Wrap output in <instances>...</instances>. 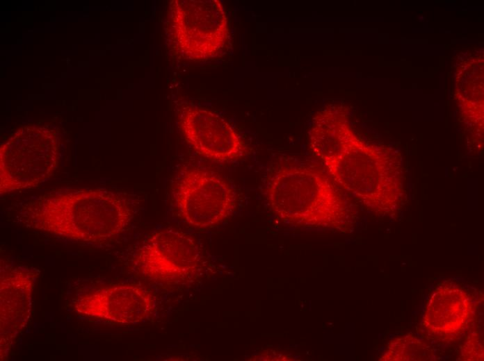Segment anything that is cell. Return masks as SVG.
Segmentation results:
<instances>
[{
  "instance_id": "1",
  "label": "cell",
  "mask_w": 484,
  "mask_h": 361,
  "mask_svg": "<svg viewBox=\"0 0 484 361\" xmlns=\"http://www.w3.org/2000/svg\"><path fill=\"white\" fill-rule=\"evenodd\" d=\"M26 212L31 226L88 242H102L122 232L132 217L123 196L108 191H74L48 196Z\"/></svg>"
},
{
  "instance_id": "2",
  "label": "cell",
  "mask_w": 484,
  "mask_h": 361,
  "mask_svg": "<svg viewBox=\"0 0 484 361\" xmlns=\"http://www.w3.org/2000/svg\"><path fill=\"white\" fill-rule=\"evenodd\" d=\"M264 192L275 210L308 220L319 216L333 198L322 171L306 162L273 166L268 171Z\"/></svg>"
},
{
  "instance_id": "3",
  "label": "cell",
  "mask_w": 484,
  "mask_h": 361,
  "mask_svg": "<svg viewBox=\"0 0 484 361\" xmlns=\"http://www.w3.org/2000/svg\"><path fill=\"white\" fill-rule=\"evenodd\" d=\"M173 196L179 215L189 225L213 227L232 212L235 191L218 173L202 168L184 171L175 186Z\"/></svg>"
},
{
  "instance_id": "4",
  "label": "cell",
  "mask_w": 484,
  "mask_h": 361,
  "mask_svg": "<svg viewBox=\"0 0 484 361\" xmlns=\"http://www.w3.org/2000/svg\"><path fill=\"white\" fill-rule=\"evenodd\" d=\"M199 263V247L193 237L172 229L152 235L140 248L136 261L143 277L166 285L188 280Z\"/></svg>"
},
{
  "instance_id": "5",
  "label": "cell",
  "mask_w": 484,
  "mask_h": 361,
  "mask_svg": "<svg viewBox=\"0 0 484 361\" xmlns=\"http://www.w3.org/2000/svg\"><path fill=\"white\" fill-rule=\"evenodd\" d=\"M154 306L152 292L136 285L102 287L83 295L75 304L82 314L121 324L145 320Z\"/></svg>"
},
{
  "instance_id": "6",
  "label": "cell",
  "mask_w": 484,
  "mask_h": 361,
  "mask_svg": "<svg viewBox=\"0 0 484 361\" xmlns=\"http://www.w3.org/2000/svg\"><path fill=\"white\" fill-rule=\"evenodd\" d=\"M180 126L186 141L204 157L228 162L243 155L244 144L238 133L214 112L188 108L183 112Z\"/></svg>"
}]
</instances>
